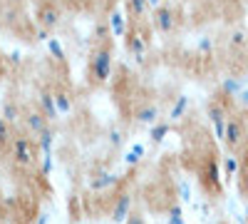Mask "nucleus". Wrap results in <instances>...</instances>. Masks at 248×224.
<instances>
[{
	"mask_svg": "<svg viewBox=\"0 0 248 224\" xmlns=\"http://www.w3.org/2000/svg\"><path fill=\"white\" fill-rule=\"evenodd\" d=\"M92 75H94V80H107L109 77V70H112V50H107V48H99L94 55H92Z\"/></svg>",
	"mask_w": 248,
	"mask_h": 224,
	"instance_id": "obj_1",
	"label": "nucleus"
},
{
	"mask_svg": "<svg viewBox=\"0 0 248 224\" xmlns=\"http://www.w3.org/2000/svg\"><path fill=\"white\" fill-rule=\"evenodd\" d=\"M154 25L161 30V33H171L174 25H176V15L171 8H159L154 10Z\"/></svg>",
	"mask_w": 248,
	"mask_h": 224,
	"instance_id": "obj_2",
	"label": "nucleus"
},
{
	"mask_svg": "<svg viewBox=\"0 0 248 224\" xmlns=\"http://www.w3.org/2000/svg\"><path fill=\"white\" fill-rule=\"evenodd\" d=\"M223 139L229 142V147H238L241 145V139H243V127H241V122L236 117H229V122H226V135Z\"/></svg>",
	"mask_w": 248,
	"mask_h": 224,
	"instance_id": "obj_3",
	"label": "nucleus"
},
{
	"mask_svg": "<svg viewBox=\"0 0 248 224\" xmlns=\"http://www.w3.org/2000/svg\"><path fill=\"white\" fill-rule=\"evenodd\" d=\"M37 17H40V25H43L45 30H52V28L60 25V10L55 5H43L40 13H37Z\"/></svg>",
	"mask_w": 248,
	"mask_h": 224,
	"instance_id": "obj_4",
	"label": "nucleus"
},
{
	"mask_svg": "<svg viewBox=\"0 0 248 224\" xmlns=\"http://www.w3.org/2000/svg\"><path fill=\"white\" fill-rule=\"evenodd\" d=\"M13 155H15V159L20 162V165H30V162H32V152H30V145H28L25 137H17V139H15Z\"/></svg>",
	"mask_w": 248,
	"mask_h": 224,
	"instance_id": "obj_5",
	"label": "nucleus"
},
{
	"mask_svg": "<svg viewBox=\"0 0 248 224\" xmlns=\"http://www.w3.org/2000/svg\"><path fill=\"white\" fill-rule=\"evenodd\" d=\"M107 23H109V30H112L114 37H122L124 33H127V17H124L122 10H112Z\"/></svg>",
	"mask_w": 248,
	"mask_h": 224,
	"instance_id": "obj_6",
	"label": "nucleus"
},
{
	"mask_svg": "<svg viewBox=\"0 0 248 224\" xmlns=\"http://www.w3.org/2000/svg\"><path fill=\"white\" fill-rule=\"evenodd\" d=\"M144 48H147V40H144L139 33H129V37H127V50L134 52V55L141 60V57H144Z\"/></svg>",
	"mask_w": 248,
	"mask_h": 224,
	"instance_id": "obj_7",
	"label": "nucleus"
},
{
	"mask_svg": "<svg viewBox=\"0 0 248 224\" xmlns=\"http://www.w3.org/2000/svg\"><path fill=\"white\" fill-rule=\"evenodd\" d=\"M147 10H149L147 0H127V15H129L132 20H139Z\"/></svg>",
	"mask_w": 248,
	"mask_h": 224,
	"instance_id": "obj_8",
	"label": "nucleus"
},
{
	"mask_svg": "<svg viewBox=\"0 0 248 224\" xmlns=\"http://www.w3.org/2000/svg\"><path fill=\"white\" fill-rule=\"evenodd\" d=\"M129 205H132V197L124 194V197L117 202V207H114V222H124V219L129 217Z\"/></svg>",
	"mask_w": 248,
	"mask_h": 224,
	"instance_id": "obj_9",
	"label": "nucleus"
},
{
	"mask_svg": "<svg viewBox=\"0 0 248 224\" xmlns=\"http://www.w3.org/2000/svg\"><path fill=\"white\" fill-rule=\"evenodd\" d=\"M28 127H30L32 132H45V117L37 115V112L28 115Z\"/></svg>",
	"mask_w": 248,
	"mask_h": 224,
	"instance_id": "obj_10",
	"label": "nucleus"
},
{
	"mask_svg": "<svg viewBox=\"0 0 248 224\" xmlns=\"http://www.w3.org/2000/svg\"><path fill=\"white\" fill-rule=\"evenodd\" d=\"M40 103H43V110H45L50 117H55V115H57V103H55V97H52V95L43 92V95H40Z\"/></svg>",
	"mask_w": 248,
	"mask_h": 224,
	"instance_id": "obj_11",
	"label": "nucleus"
},
{
	"mask_svg": "<svg viewBox=\"0 0 248 224\" xmlns=\"http://www.w3.org/2000/svg\"><path fill=\"white\" fill-rule=\"evenodd\" d=\"M47 50L52 52L55 60H65V50H62V45H60L57 37H50V40H47Z\"/></svg>",
	"mask_w": 248,
	"mask_h": 224,
	"instance_id": "obj_12",
	"label": "nucleus"
},
{
	"mask_svg": "<svg viewBox=\"0 0 248 224\" xmlns=\"http://www.w3.org/2000/svg\"><path fill=\"white\" fill-rule=\"evenodd\" d=\"M229 43H231L233 48H243V45L248 43V37H246V33H243V30H233V33H231V37H229Z\"/></svg>",
	"mask_w": 248,
	"mask_h": 224,
	"instance_id": "obj_13",
	"label": "nucleus"
},
{
	"mask_svg": "<svg viewBox=\"0 0 248 224\" xmlns=\"http://www.w3.org/2000/svg\"><path fill=\"white\" fill-rule=\"evenodd\" d=\"M109 35H112L109 23H97V25H94V40H107Z\"/></svg>",
	"mask_w": 248,
	"mask_h": 224,
	"instance_id": "obj_14",
	"label": "nucleus"
},
{
	"mask_svg": "<svg viewBox=\"0 0 248 224\" xmlns=\"http://www.w3.org/2000/svg\"><path fill=\"white\" fill-rule=\"evenodd\" d=\"M186 105H189V97H184V95H181V97L176 100V105L171 107V117H174V120H176V117H181V115H184V110H186Z\"/></svg>",
	"mask_w": 248,
	"mask_h": 224,
	"instance_id": "obj_15",
	"label": "nucleus"
},
{
	"mask_svg": "<svg viewBox=\"0 0 248 224\" xmlns=\"http://www.w3.org/2000/svg\"><path fill=\"white\" fill-rule=\"evenodd\" d=\"M156 107H141L139 110V122H154L156 120Z\"/></svg>",
	"mask_w": 248,
	"mask_h": 224,
	"instance_id": "obj_16",
	"label": "nucleus"
},
{
	"mask_svg": "<svg viewBox=\"0 0 248 224\" xmlns=\"http://www.w3.org/2000/svg\"><path fill=\"white\" fill-rule=\"evenodd\" d=\"M55 103H57V110H60V112H67V110H70V97H67V95H57Z\"/></svg>",
	"mask_w": 248,
	"mask_h": 224,
	"instance_id": "obj_17",
	"label": "nucleus"
},
{
	"mask_svg": "<svg viewBox=\"0 0 248 224\" xmlns=\"http://www.w3.org/2000/svg\"><path fill=\"white\" fill-rule=\"evenodd\" d=\"M223 90L229 92V95H236V92H238V83H236L233 77H229V80H223Z\"/></svg>",
	"mask_w": 248,
	"mask_h": 224,
	"instance_id": "obj_18",
	"label": "nucleus"
},
{
	"mask_svg": "<svg viewBox=\"0 0 248 224\" xmlns=\"http://www.w3.org/2000/svg\"><path fill=\"white\" fill-rule=\"evenodd\" d=\"M167 132H169V127H167V125H156V127L152 130V139H154V142H159V139H161L164 135H167Z\"/></svg>",
	"mask_w": 248,
	"mask_h": 224,
	"instance_id": "obj_19",
	"label": "nucleus"
},
{
	"mask_svg": "<svg viewBox=\"0 0 248 224\" xmlns=\"http://www.w3.org/2000/svg\"><path fill=\"white\" fill-rule=\"evenodd\" d=\"M199 50H201V52H211V50H214V40H211V37H201V40H199Z\"/></svg>",
	"mask_w": 248,
	"mask_h": 224,
	"instance_id": "obj_20",
	"label": "nucleus"
},
{
	"mask_svg": "<svg viewBox=\"0 0 248 224\" xmlns=\"http://www.w3.org/2000/svg\"><path fill=\"white\" fill-rule=\"evenodd\" d=\"M10 137V130H8V125H5V120L0 117V142H5Z\"/></svg>",
	"mask_w": 248,
	"mask_h": 224,
	"instance_id": "obj_21",
	"label": "nucleus"
},
{
	"mask_svg": "<svg viewBox=\"0 0 248 224\" xmlns=\"http://www.w3.org/2000/svg\"><path fill=\"white\" fill-rule=\"evenodd\" d=\"M236 170H238V162H236V157H229V159H226V172L233 174Z\"/></svg>",
	"mask_w": 248,
	"mask_h": 224,
	"instance_id": "obj_22",
	"label": "nucleus"
},
{
	"mask_svg": "<svg viewBox=\"0 0 248 224\" xmlns=\"http://www.w3.org/2000/svg\"><path fill=\"white\" fill-rule=\"evenodd\" d=\"M40 145H43V150H50V145H52V135H50V132H43V137H40Z\"/></svg>",
	"mask_w": 248,
	"mask_h": 224,
	"instance_id": "obj_23",
	"label": "nucleus"
},
{
	"mask_svg": "<svg viewBox=\"0 0 248 224\" xmlns=\"http://www.w3.org/2000/svg\"><path fill=\"white\" fill-rule=\"evenodd\" d=\"M5 117H8L10 122L17 120V107H15V105H8V107H5Z\"/></svg>",
	"mask_w": 248,
	"mask_h": 224,
	"instance_id": "obj_24",
	"label": "nucleus"
},
{
	"mask_svg": "<svg viewBox=\"0 0 248 224\" xmlns=\"http://www.w3.org/2000/svg\"><path fill=\"white\" fill-rule=\"evenodd\" d=\"M37 40H45V43H47V40H50V30L40 28V30H37Z\"/></svg>",
	"mask_w": 248,
	"mask_h": 224,
	"instance_id": "obj_25",
	"label": "nucleus"
},
{
	"mask_svg": "<svg viewBox=\"0 0 248 224\" xmlns=\"http://www.w3.org/2000/svg\"><path fill=\"white\" fill-rule=\"evenodd\" d=\"M179 192H181V199H189V187H186L184 182H181V185H179Z\"/></svg>",
	"mask_w": 248,
	"mask_h": 224,
	"instance_id": "obj_26",
	"label": "nucleus"
},
{
	"mask_svg": "<svg viewBox=\"0 0 248 224\" xmlns=\"http://www.w3.org/2000/svg\"><path fill=\"white\" fill-rule=\"evenodd\" d=\"M147 3H149V8H154V10L161 8V0H147Z\"/></svg>",
	"mask_w": 248,
	"mask_h": 224,
	"instance_id": "obj_27",
	"label": "nucleus"
},
{
	"mask_svg": "<svg viewBox=\"0 0 248 224\" xmlns=\"http://www.w3.org/2000/svg\"><path fill=\"white\" fill-rule=\"evenodd\" d=\"M129 224H141V219H139L137 214H132V217H129Z\"/></svg>",
	"mask_w": 248,
	"mask_h": 224,
	"instance_id": "obj_28",
	"label": "nucleus"
}]
</instances>
